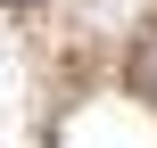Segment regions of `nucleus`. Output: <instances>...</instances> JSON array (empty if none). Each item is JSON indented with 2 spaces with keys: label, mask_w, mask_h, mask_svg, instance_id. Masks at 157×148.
<instances>
[{
  "label": "nucleus",
  "mask_w": 157,
  "mask_h": 148,
  "mask_svg": "<svg viewBox=\"0 0 157 148\" xmlns=\"http://www.w3.org/2000/svg\"><path fill=\"white\" fill-rule=\"evenodd\" d=\"M141 91H157V33L141 41Z\"/></svg>",
  "instance_id": "nucleus-1"
},
{
  "label": "nucleus",
  "mask_w": 157,
  "mask_h": 148,
  "mask_svg": "<svg viewBox=\"0 0 157 148\" xmlns=\"http://www.w3.org/2000/svg\"><path fill=\"white\" fill-rule=\"evenodd\" d=\"M25 8H41V0H25Z\"/></svg>",
  "instance_id": "nucleus-2"
}]
</instances>
